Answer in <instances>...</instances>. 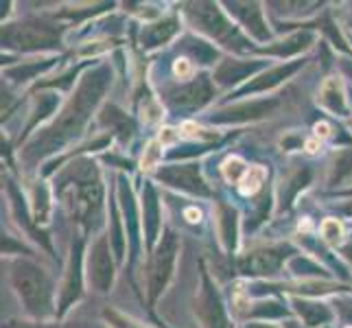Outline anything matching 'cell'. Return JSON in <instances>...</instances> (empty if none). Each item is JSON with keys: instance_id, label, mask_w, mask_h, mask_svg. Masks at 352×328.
I'll use <instances>...</instances> for the list:
<instances>
[{"instance_id": "15", "label": "cell", "mask_w": 352, "mask_h": 328, "mask_svg": "<svg viewBox=\"0 0 352 328\" xmlns=\"http://www.w3.org/2000/svg\"><path fill=\"white\" fill-rule=\"evenodd\" d=\"M243 171H245V164H243L239 157H232V160H228L226 166H223V173H226V177L230 182H236Z\"/></svg>"}, {"instance_id": "13", "label": "cell", "mask_w": 352, "mask_h": 328, "mask_svg": "<svg viewBox=\"0 0 352 328\" xmlns=\"http://www.w3.org/2000/svg\"><path fill=\"white\" fill-rule=\"evenodd\" d=\"M173 31H175V22H173V20H168V22H164V24H155V27H151V29L147 31V42H149V46L160 44V42L168 40V38H171V33H173Z\"/></svg>"}, {"instance_id": "7", "label": "cell", "mask_w": 352, "mask_h": 328, "mask_svg": "<svg viewBox=\"0 0 352 328\" xmlns=\"http://www.w3.org/2000/svg\"><path fill=\"white\" fill-rule=\"evenodd\" d=\"M112 274L114 272L110 252H107V241L101 239L90 254V283L99 291H107V287L112 283Z\"/></svg>"}, {"instance_id": "16", "label": "cell", "mask_w": 352, "mask_h": 328, "mask_svg": "<svg viewBox=\"0 0 352 328\" xmlns=\"http://www.w3.org/2000/svg\"><path fill=\"white\" fill-rule=\"evenodd\" d=\"M322 234L329 241H337L339 237H342V223L335 221V219H329V221L322 223Z\"/></svg>"}, {"instance_id": "3", "label": "cell", "mask_w": 352, "mask_h": 328, "mask_svg": "<svg viewBox=\"0 0 352 328\" xmlns=\"http://www.w3.org/2000/svg\"><path fill=\"white\" fill-rule=\"evenodd\" d=\"M66 188H64V195L66 201L75 208V212L79 217H90L101 204V184L96 179L94 171H77L72 175L70 182H66Z\"/></svg>"}, {"instance_id": "5", "label": "cell", "mask_w": 352, "mask_h": 328, "mask_svg": "<svg viewBox=\"0 0 352 328\" xmlns=\"http://www.w3.org/2000/svg\"><path fill=\"white\" fill-rule=\"evenodd\" d=\"M5 40L22 48H44L57 44V31L44 24H16L5 33Z\"/></svg>"}, {"instance_id": "10", "label": "cell", "mask_w": 352, "mask_h": 328, "mask_svg": "<svg viewBox=\"0 0 352 328\" xmlns=\"http://www.w3.org/2000/svg\"><path fill=\"white\" fill-rule=\"evenodd\" d=\"M201 311H204V320L208 324V328H230L223 315V309H221V302L217 298L214 291L208 287V283H206V291L201 298Z\"/></svg>"}, {"instance_id": "21", "label": "cell", "mask_w": 352, "mask_h": 328, "mask_svg": "<svg viewBox=\"0 0 352 328\" xmlns=\"http://www.w3.org/2000/svg\"><path fill=\"white\" fill-rule=\"evenodd\" d=\"M186 217H188V221H199V210H188Z\"/></svg>"}, {"instance_id": "4", "label": "cell", "mask_w": 352, "mask_h": 328, "mask_svg": "<svg viewBox=\"0 0 352 328\" xmlns=\"http://www.w3.org/2000/svg\"><path fill=\"white\" fill-rule=\"evenodd\" d=\"M175 254H177V239L173 234H166L157 248L153 265H151V296L155 298L160 291L164 289L168 276H171L173 263H175Z\"/></svg>"}, {"instance_id": "14", "label": "cell", "mask_w": 352, "mask_h": 328, "mask_svg": "<svg viewBox=\"0 0 352 328\" xmlns=\"http://www.w3.org/2000/svg\"><path fill=\"white\" fill-rule=\"evenodd\" d=\"M313 305H300V313H305V318L309 324H320L324 320H329L331 315L326 309H311Z\"/></svg>"}, {"instance_id": "11", "label": "cell", "mask_w": 352, "mask_h": 328, "mask_svg": "<svg viewBox=\"0 0 352 328\" xmlns=\"http://www.w3.org/2000/svg\"><path fill=\"white\" fill-rule=\"evenodd\" d=\"M322 103L333 109V112H346L344 105V96H342V88H339V81H329L322 90Z\"/></svg>"}, {"instance_id": "6", "label": "cell", "mask_w": 352, "mask_h": 328, "mask_svg": "<svg viewBox=\"0 0 352 328\" xmlns=\"http://www.w3.org/2000/svg\"><path fill=\"white\" fill-rule=\"evenodd\" d=\"M188 16L192 18V22L199 24V29L214 35L217 40H226L228 35L234 38L232 27L226 22V18L219 14V9L214 5H188Z\"/></svg>"}, {"instance_id": "9", "label": "cell", "mask_w": 352, "mask_h": 328, "mask_svg": "<svg viewBox=\"0 0 352 328\" xmlns=\"http://www.w3.org/2000/svg\"><path fill=\"white\" fill-rule=\"evenodd\" d=\"M283 263V250H263L254 252L241 261V270L245 274H272Z\"/></svg>"}, {"instance_id": "22", "label": "cell", "mask_w": 352, "mask_h": 328, "mask_svg": "<svg viewBox=\"0 0 352 328\" xmlns=\"http://www.w3.org/2000/svg\"><path fill=\"white\" fill-rule=\"evenodd\" d=\"M315 129H318V136H326L329 133V125H318Z\"/></svg>"}, {"instance_id": "20", "label": "cell", "mask_w": 352, "mask_h": 328, "mask_svg": "<svg viewBox=\"0 0 352 328\" xmlns=\"http://www.w3.org/2000/svg\"><path fill=\"white\" fill-rule=\"evenodd\" d=\"M177 138V133L173 131V129H164V133H162V142H173Z\"/></svg>"}, {"instance_id": "19", "label": "cell", "mask_w": 352, "mask_h": 328, "mask_svg": "<svg viewBox=\"0 0 352 328\" xmlns=\"http://www.w3.org/2000/svg\"><path fill=\"white\" fill-rule=\"evenodd\" d=\"M190 64L186 62V59H179V62L175 64V75H179V79H184V77H190Z\"/></svg>"}, {"instance_id": "17", "label": "cell", "mask_w": 352, "mask_h": 328, "mask_svg": "<svg viewBox=\"0 0 352 328\" xmlns=\"http://www.w3.org/2000/svg\"><path fill=\"white\" fill-rule=\"evenodd\" d=\"M157 160H160V147H157V142H151L147 147V151H144V155H142V168L155 166Z\"/></svg>"}, {"instance_id": "2", "label": "cell", "mask_w": 352, "mask_h": 328, "mask_svg": "<svg viewBox=\"0 0 352 328\" xmlns=\"http://www.w3.org/2000/svg\"><path fill=\"white\" fill-rule=\"evenodd\" d=\"M11 281H14V287L18 289L20 298L31 313L44 315L51 311V285L38 267L29 263L18 265Z\"/></svg>"}, {"instance_id": "18", "label": "cell", "mask_w": 352, "mask_h": 328, "mask_svg": "<svg viewBox=\"0 0 352 328\" xmlns=\"http://www.w3.org/2000/svg\"><path fill=\"white\" fill-rule=\"evenodd\" d=\"M107 318H110V320L114 322L116 328H140V326H136V324L129 322V320H125V318H118L116 313H107Z\"/></svg>"}, {"instance_id": "8", "label": "cell", "mask_w": 352, "mask_h": 328, "mask_svg": "<svg viewBox=\"0 0 352 328\" xmlns=\"http://www.w3.org/2000/svg\"><path fill=\"white\" fill-rule=\"evenodd\" d=\"M160 179L168 182V184L179 186L190 193H199V195H206L208 188L204 186V179L199 177V171L195 166H168L164 171H160Z\"/></svg>"}, {"instance_id": "1", "label": "cell", "mask_w": 352, "mask_h": 328, "mask_svg": "<svg viewBox=\"0 0 352 328\" xmlns=\"http://www.w3.org/2000/svg\"><path fill=\"white\" fill-rule=\"evenodd\" d=\"M105 86H107V75L103 70L90 72V75L83 79L77 96L66 107V112L59 116V120L51 127L48 138L59 144V142L72 138L75 133H79V129L83 127V123H86L88 114L92 112V107L101 99Z\"/></svg>"}, {"instance_id": "12", "label": "cell", "mask_w": 352, "mask_h": 328, "mask_svg": "<svg viewBox=\"0 0 352 328\" xmlns=\"http://www.w3.org/2000/svg\"><path fill=\"white\" fill-rule=\"evenodd\" d=\"M265 168L263 166H252L250 171H245V175L241 177V190L245 193V195H252V193H256L263 184L265 179Z\"/></svg>"}, {"instance_id": "23", "label": "cell", "mask_w": 352, "mask_h": 328, "mask_svg": "<svg viewBox=\"0 0 352 328\" xmlns=\"http://www.w3.org/2000/svg\"><path fill=\"white\" fill-rule=\"evenodd\" d=\"M22 328H35V326H22ZM40 328H79V326H40Z\"/></svg>"}, {"instance_id": "24", "label": "cell", "mask_w": 352, "mask_h": 328, "mask_svg": "<svg viewBox=\"0 0 352 328\" xmlns=\"http://www.w3.org/2000/svg\"><path fill=\"white\" fill-rule=\"evenodd\" d=\"M291 328H298V326H291Z\"/></svg>"}]
</instances>
